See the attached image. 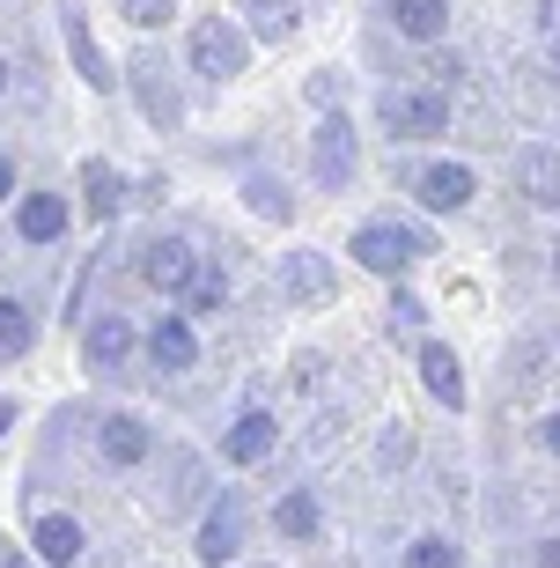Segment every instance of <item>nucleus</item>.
Returning <instances> with one entry per match:
<instances>
[{
  "label": "nucleus",
  "mask_w": 560,
  "mask_h": 568,
  "mask_svg": "<svg viewBox=\"0 0 560 568\" xmlns=\"http://www.w3.org/2000/svg\"><path fill=\"white\" fill-rule=\"evenodd\" d=\"M273 450H281V414H266V406H244L236 422L222 428V465H266Z\"/></svg>",
  "instance_id": "9"
},
{
  "label": "nucleus",
  "mask_w": 560,
  "mask_h": 568,
  "mask_svg": "<svg viewBox=\"0 0 560 568\" xmlns=\"http://www.w3.org/2000/svg\"><path fill=\"white\" fill-rule=\"evenodd\" d=\"M281 295L295 311H317V303L339 295V266L325 252H281Z\"/></svg>",
  "instance_id": "10"
},
{
  "label": "nucleus",
  "mask_w": 560,
  "mask_h": 568,
  "mask_svg": "<svg viewBox=\"0 0 560 568\" xmlns=\"http://www.w3.org/2000/svg\"><path fill=\"white\" fill-rule=\"evenodd\" d=\"M539 450H546V458H560V414H546V422H539Z\"/></svg>",
  "instance_id": "32"
},
{
  "label": "nucleus",
  "mask_w": 560,
  "mask_h": 568,
  "mask_svg": "<svg viewBox=\"0 0 560 568\" xmlns=\"http://www.w3.org/2000/svg\"><path fill=\"white\" fill-rule=\"evenodd\" d=\"M295 30H303L295 0H251V38H258V44H288Z\"/></svg>",
  "instance_id": "24"
},
{
  "label": "nucleus",
  "mask_w": 560,
  "mask_h": 568,
  "mask_svg": "<svg viewBox=\"0 0 560 568\" xmlns=\"http://www.w3.org/2000/svg\"><path fill=\"white\" fill-rule=\"evenodd\" d=\"M509 178H517V192L531 200V207H560V148H546V141L517 148Z\"/></svg>",
  "instance_id": "16"
},
{
  "label": "nucleus",
  "mask_w": 560,
  "mask_h": 568,
  "mask_svg": "<svg viewBox=\"0 0 560 568\" xmlns=\"http://www.w3.org/2000/svg\"><path fill=\"white\" fill-rule=\"evenodd\" d=\"M317 525H325V509H317L310 487H288V495L273 503V531H281V539H317Z\"/></svg>",
  "instance_id": "22"
},
{
  "label": "nucleus",
  "mask_w": 560,
  "mask_h": 568,
  "mask_svg": "<svg viewBox=\"0 0 560 568\" xmlns=\"http://www.w3.org/2000/svg\"><path fill=\"white\" fill-rule=\"evenodd\" d=\"M354 170H362V141H354V119L347 111H325L310 126V178L325 192H339V185H354Z\"/></svg>",
  "instance_id": "4"
},
{
  "label": "nucleus",
  "mask_w": 560,
  "mask_h": 568,
  "mask_svg": "<svg viewBox=\"0 0 560 568\" xmlns=\"http://www.w3.org/2000/svg\"><path fill=\"white\" fill-rule=\"evenodd\" d=\"M82 525L67 517V509H30V554H38L44 568H74L82 561Z\"/></svg>",
  "instance_id": "14"
},
{
  "label": "nucleus",
  "mask_w": 560,
  "mask_h": 568,
  "mask_svg": "<svg viewBox=\"0 0 560 568\" xmlns=\"http://www.w3.org/2000/svg\"><path fill=\"white\" fill-rule=\"evenodd\" d=\"M185 52H192V74H207V82L222 89V82H236V74L251 67V30H236L228 16H200Z\"/></svg>",
  "instance_id": "3"
},
{
  "label": "nucleus",
  "mask_w": 560,
  "mask_h": 568,
  "mask_svg": "<svg viewBox=\"0 0 560 568\" xmlns=\"http://www.w3.org/2000/svg\"><path fill=\"white\" fill-rule=\"evenodd\" d=\"M553 82H560V44H553Z\"/></svg>",
  "instance_id": "40"
},
{
  "label": "nucleus",
  "mask_w": 560,
  "mask_h": 568,
  "mask_svg": "<svg viewBox=\"0 0 560 568\" xmlns=\"http://www.w3.org/2000/svg\"><path fill=\"white\" fill-rule=\"evenodd\" d=\"M67 222H74L67 192H22V207H16V236L22 244H60Z\"/></svg>",
  "instance_id": "17"
},
{
  "label": "nucleus",
  "mask_w": 560,
  "mask_h": 568,
  "mask_svg": "<svg viewBox=\"0 0 560 568\" xmlns=\"http://www.w3.org/2000/svg\"><path fill=\"white\" fill-rule=\"evenodd\" d=\"M0 97H8V60H0Z\"/></svg>",
  "instance_id": "39"
},
{
  "label": "nucleus",
  "mask_w": 560,
  "mask_h": 568,
  "mask_svg": "<svg viewBox=\"0 0 560 568\" xmlns=\"http://www.w3.org/2000/svg\"><path fill=\"white\" fill-rule=\"evenodd\" d=\"M406 458H414V436H406V422H391V436L376 443V465L391 473V465H406Z\"/></svg>",
  "instance_id": "30"
},
{
  "label": "nucleus",
  "mask_w": 560,
  "mask_h": 568,
  "mask_svg": "<svg viewBox=\"0 0 560 568\" xmlns=\"http://www.w3.org/2000/svg\"><path fill=\"white\" fill-rule=\"evenodd\" d=\"M539 22H546V30H560V0H539Z\"/></svg>",
  "instance_id": "36"
},
{
  "label": "nucleus",
  "mask_w": 560,
  "mask_h": 568,
  "mask_svg": "<svg viewBox=\"0 0 560 568\" xmlns=\"http://www.w3.org/2000/svg\"><path fill=\"white\" fill-rule=\"evenodd\" d=\"M177 465V487L163 495V509H185V503H200V458H170Z\"/></svg>",
  "instance_id": "29"
},
{
  "label": "nucleus",
  "mask_w": 560,
  "mask_h": 568,
  "mask_svg": "<svg viewBox=\"0 0 560 568\" xmlns=\"http://www.w3.org/2000/svg\"><path fill=\"white\" fill-rule=\"evenodd\" d=\"M420 384H428V399L450 406V414H465V399H472V384H465V362H457L450 339H420Z\"/></svg>",
  "instance_id": "13"
},
{
  "label": "nucleus",
  "mask_w": 560,
  "mask_h": 568,
  "mask_svg": "<svg viewBox=\"0 0 560 568\" xmlns=\"http://www.w3.org/2000/svg\"><path fill=\"white\" fill-rule=\"evenodd\" d=\"M406 192H414L428 214H465L472 192H479V178L465 163H420V170H406Z\"/></svg>",
  "instance_id": "8"
},
{
  "label": "nucleus",
  "mask_w": 560,
  "mask_h": 568,
  "mask_svg": "<svg viewBox=\"0 0 560 568\" xmlns=\"http://www.w3.org/2000/svg\"><path fill=\"white\" fill-rule=\"evenodd\" d=\"M192 274H200V252H192L185 236H147V244H141V281H147V288H163L170 303L192 288Z\"/></svg>",
  "instance_id": "11"
},
{
  "label": "nucleus",
  "mask_w": 560,
  "mask_h": 568,
  "mask_svg": "<svg viewBox=\"0 0 560 568\" xmlns=\"http://www.w3.org/2000/svg\"><path fill=\"white\" fill-rule=\"evenodd\" d=\"M125 89H133V104H141V119L155 133H177L185 97H177V82H170V60H163V52H141V60L125 67Z\"/></svg>",
  "instance_id": "5"
},
{
  "label": "nucleus",
  "mask_w": 560,
  "mask_h": 568,
  "mask_svg": "<svg viewBox=\"0 0 560 568\" xmlns=\"http://www.w3.org/2000/svg\"><path fill=\"white\" fill-rule=\"evenodd\" d=\"M376 119H384V133L398 141H436V133H450V89L428 82V89H384L376 97Z\"/></svg>",
  "instance_id": "2"
},
{
  "label": "nucleus",
  "mask_w": 560,
  "mask_h": 568,
  "mask_svg": "<svg viewBox=\"0 0 560 568\" xmlns=\"http://www.w3.org/2000/svg\"><path fill=\"white\" fill-rule=\"evenodd\" d=\"M147 450H155V428L141 414H104V428H96V458L104 465L133 473V465H147Z\"/></svg>",
  "instance_id": "15"
},
{
  "label": "nucleus",
  "mask_w": 560,
  "mask_h": 568,
  "mask_svg": "<svg viewBox=\"0 0 560 568\" xmlns=\"http://www.w3.org/2000/svg\"><path fill=\"white\" fill-rule=\"evenodd\" d=\"M82 362H89V369H104V377H119L125 362H133V325H125L119 311H104L82 333Z\"/></svg>",
  "instance_id": "18"
},
{
  "label": "nucleus",
  "mask_w": 560,
  "mask_h": 568,
  "mask_svg": "<svg viewBox=\"0 0 560 568\" xmlns=\"http://www.w3.org/2000/svg\"><path fill=\"white\" fill-rule=\"evenodd\" d=\"M8 428H16V399H0V436H8Z\"/></svg>",
  "instance_id": "37"
},
{
  "label": "nucleus",
  "mask_w": 560,
  "mask_h": 568,
  "mask_svg": "<svg viewBox=\"0 0 560 568\" xmlns=\"http://www.w3.org/2000/svg\"><path fill=\"white\" fill-rule=\"evenodd\" d=\"M391 30L406 44H442L450 38V0H391Z\"/></svg>",
  "instance_id": "20"
},
{
  "label": "nucleus",
  "mask_w": 560,
  "mask_h": 568,
  "mask_svg": "<svg viewBox=\"0 0 560 568\" xmlns=\"http://www.w3.org/2000/svg\"><path fill=\"white\" fill-rule=\"evenodd\" d=\"M192 554H200V568H228L236 554H244V495H236V487H222V495L207 503Z\"/></svg>",
  "instance_id": "6"
},
{
  "label": "nucleus",
  "mask_w": 560,
  "mask_h": 568,
  "mask_svg": "<svg viewBox=\"0 0 560 568\" xmlns=\"http://www.w3.org/2000/svg\"><path fill=\"white\" fill-rule=\"evenodd\" d=\"M0 568H38V561H30L22 547H0Z\"/></svg>",
  "instance_id": "35"
},
{
  "label": "nucleus",
  "mask_w": 560,
  "mask_h": 568,
  "mask_svg": "<svg viewBox=\"0 0 560 568\" xmlns=\"http://www.w3.org/2000/svg\"><path fill=\"white\" fill-rule=\"evenodd\" d=\"M177 303H185L192 317H222L228 311V274H222V266H200V274H192V288L177 295Z\"/></svg>",
  "instance_id": "25"
},
{
  "label": "nucleus",
  "mask_w": 560,
  "mask_h": 568,
  "mask_svg": "<svg viewBox=\"0 0 560 568\" xmlns=\"http://www.w3.org/2000/svg\"><path fill=\"white\" fill-rule=\"evenodd\" d=\"M244 207L266 214V222H295V192L281 185V178H266V170H251L244 178Z\"/></svg>",
  "instance_id": "23"
},
{
  "label": "nucleus",
  "mask_w": 560,
  "mask_h": 568,
  "mask_svg": "<svg viewBox=\"0 0 560 568\" xmlns=\"http://www.w3.org/2000/svg\"><path fill=\"white\" fill-rule=\"evenodd\" d=\"M428 252H436V236L414 230V222H362V230L347 236V258L362 274H384V281H406Z\"/></svg>",
  "instance_id": "1"
},
{
  "label": "nucleus",
  "mask_w": 560,
  "mask_h": 568,
  "mask_svg": "<svg viewBox=\"0 0 560 568\" xmlns=\"http://www.w3.org/2000/svg\"><path fill=\"white\" fill-rule=\"evenodd\" d=\"M111 8H119L133 30H163V22L177 16V0H111Z\"/></svg>",
  "instance_id": "28"
},
{
  "label": "nucleus",
  "mask_w": 560,
  "mask_h": 568,
  "mask_svg": "<svg viewBox=\"0 0 560 568\" xmlns=\"http://www.w3.org/2000/svg\"><path fill=\"white\" fill-rule=\"evenodd\" d=\"M553 281H560V236H553Z\"/></svg>",
  "instance_id": "38"
},
{
  "label": "nucleus",
  "mask_w": 560,
  "mask_h": 568,
  "mask_svg": "<svg viewBox=\"0 0 560 568\" xmlns=\"http://www.w3.org/2000/svg\"><path fill=\"white\" fill-rule=\"evenodd\" d=\"M125 200H133V192H125V178L104 163V155H89V163H82V207H89V222H119Z\"/></svg>",
  "instance_id": "19"
},
{
  "label": "nucleus",
  "mask_w": 560,
  "mask_h": 568,
  "mask_svg": "<svg viewBox=\"0 0 560 568\" xmlns=\"http://www.w3.org/2000/svg\"><path fill=\"white\" fill-rule=\"evenodd\" d=\"M147 362H155L163 377H185L192 362H200V333H192V311H185V303L147 325Z\"/></svg>",
  "instance_id": "12"
},
{
  "label": "nucleus",
  "mask_w": 560,
  "mask_h": 568,
  "mask_svg": "<svg viewBox=\"0 0 560 568\" xmlns=\"http://www.w3.org/2000/svg\"><path fill=\"white\" fill-rule=\"evenodd\" d=\"M38 347V311L22 295H0V362H22Z\"/></svg>",
  "instance_id": "21"
},
{
  "label": "nucleus",
  "mask_w": 560,
  "mask_h": 568,
  "mask_svg": "<svg viewBox=\"0 0 560 568\" xmlns=\"http://www.w3.org/2000/svg\"><path fill=\"white\" fill-rule=\"evenodd\" d=\"M339 89H347L339 74H317V82H310V104H317V111H333V104H339Z\"/></svg>",
  "instance_id": "31"
},
{
  "label": "nucleus",
  "mask_w": 560,
  "mask_h": 568,
  "mask_svg": "<svg viewBox=\"0 0 560 568\" xmlns=\"http://www.w3.org/2000/svg\"><path fill=\"white\" fill-rule=\"evenodd\" d=\"M52 16H60V38H67V52H74V67H82V82L89 89H125V74L119 67L104 60V52H96V30H89V8L82 0H52Z\"/></svg>",
  "instance_id": "7"
},
{
  "label": "nucleus",
  "mask_w": 560,
  "mask_h": 568,
  "mask_svg": "<svg viewBox=\"0 0 560 568\" xmlns=\"http://www.w3.org/2000/svg\"><path fill=\"white\" fill-rule=\"evenodd\" d=\"M539 568H560V531H553V539H539Z\"/></svg>",
  "instance_id": "34"
},
{
  "label": "nucleus",
  "mask_w": 560,
  "mask_h": 568,
  "mask_svg": "<svg viewBox=\"0 0 560 568\" xmlns=\"http://www.w3.org/2000/svg\"><path fill=\"white\" fill-rule=\"evenodd\" d=\"M16 200V155H0V207Z\"/></svg>",
  "instance_id": "33"
},
{
  "label": "nucleus",
  "mask_w": 560,
  "mask_h": 568,
  "mask_svg": "<svg viewBox=\"0 0 560 568\" xmlns=\"http://www.w3.org/2000/svg\"><path fill=\"white\" fill-rule=\"evenodd\" d=\"M398 568H457V547L442 539V531H420L414 547H406V561Z\"/></svg>",
  "instance_id": "27"
},
{
  "label": "nucleus",
  "mask_w": 560,
  "mask_h": 568,
  "mask_svg": "<svg viewBox=\"0 0 560 568\" xmlns=\"http://www.w3.org/2000/svg\"><path fill=\"white\" fill-rule=\"evenodd\" d=\"M384 325H391V333H420V325H428V303H420L414 288H398V281H391V303H384Z\"/></svg>",
  "instance_id": "26"
}]
</instances>
